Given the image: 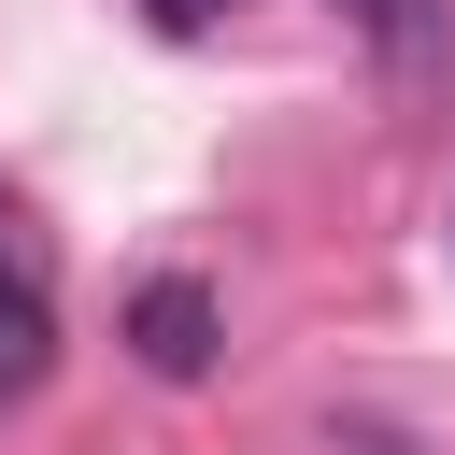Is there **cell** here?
<instances>
[{
  "mask_svg": "<svg viewBox=\"0 0 455 455\" xmlns=\"http://www.w3.org/2000/svg\"><path fill=\"white\" fill-rule=\"evenodd\" d=\"M242 0H142V28H171V43H199V28H228Z\"/></svg>",
  "mask_w": 455,
  "mask_h": 455,
  "instance_id": "cell-4",
  "label": "cell"
},
{
  "mask_svg": "<svg viewBox=\"0 0 455 455\" xmlns=\"http://www.w3.org/2000/svg\"><path fill=\"white\" fill-rule=\"evenodd\" d=\"M213 341H228V327H213V284H199V270H156V284L128 299V355H142L156 384H199Z\"/></svg>",
  "mask_w": 455,
  "mask_h": 455,
  "instance_id": "cell-1",
  "label": "cell"
},
{
  "mask_svg": "<svg viewBox=\"0 0 455 455\" xmlns=\"http://www.w3.org/2000/svg\"><path fill=\"white\" fill-rule=\"evenodd\" d=\"M43 370H57V327H43V299L0 270V398H28Z\"/></svg>",
  "mask_w": 455,
  "mask_h": 455,
  "instance_id": "cell-3",
  "label": "cell"
},
{
  "mask_svg": "<svg viewBox=\"0 0 455 455\" xmlns=\"http://www.w3.org/2000/svg\"><path fill=\"white\" fill-rule=\"evenodd\" d=\"M341 28H355L398 85H441V0H341Z\"/></svg>",
  "mask_w": 455,
  "mask_h": 455,
  "instance_id": "cell-2",
  "label": "cell"
}]
</instances>
